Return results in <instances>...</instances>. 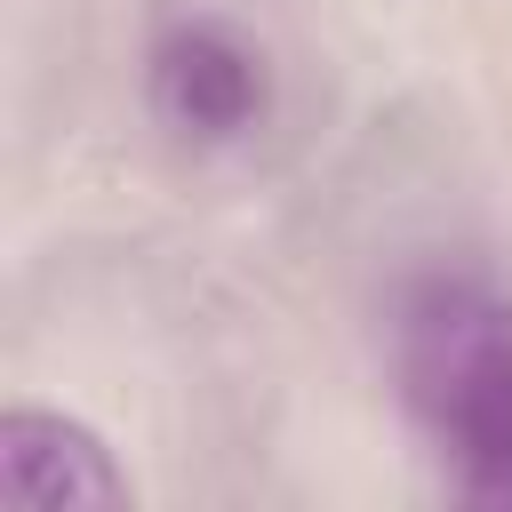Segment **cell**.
I'll list each match as a JSON object with an SVG mask.
<instances>
[{
  "instance_id": "obj_3",
  "label": "cell",
  "mask_w": 512,
  "mask_h": 512,
  "mask_svg": "<svg viewBox=\"0 0 512 512\" xmlns=\"http://www.w3.org/2000/svg\"><path fill=\"white\" fill-rule=\"evenodd\" d=\"M0 496L16 512H120L136 504V480L88 416L56 400H8L0 408Z\"/></svg>"
},
{
  "instance_id": "obj_1",
  "label": "cell",
  "mask_w": 512,
  "mask_h": 512,
  "mask_svg": "<svg viewBox=\"0 0 512 512\" xmlns=\"http://www.w3.org/2000/svg\"><path fill=\"white\" fill-rule=\"evenodd\" d=\"M384 384L440 488L512 512V288L480 256H424L384 288Z\"/></svg>"
},
{
  "instance_id": "obj_2",
  "label": "cell",
  "mask_w": 512,
  "mask_h": 512,
  "mask_svg": "<svg viewBox=\"0 0 512 512\" xmlns=\"http://www.w3.org/2000/svg\"><path fill=\"white\" fill-rule=\"evenodd\" d=\"M136 96H144V120L176 152L224 160V152H248L280 120V56L256 24L224 8H176L152 24L136 56Z\"/></svg>"
}]
</instances>
